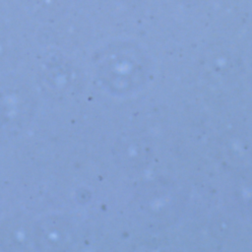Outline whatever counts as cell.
Listing matches in <instances>:
<instances>
[{
	"label": "cell",
	"mask_w": 252,
	"mask_h": 252,
	"mask_svg": "<svg viewBox=\"0 0 252 252\" xmlns=\"http://www.w3.org/2000/svg\"><path fill=\"white\" fill-rule=\"evenodd\" d=\"M148 72V62L142 50L126 43L109 54L102 71V80L113 93L127 94L145 84Z\"/></svg>",
	"instance_id": "obj_1"
}]
</instances>
